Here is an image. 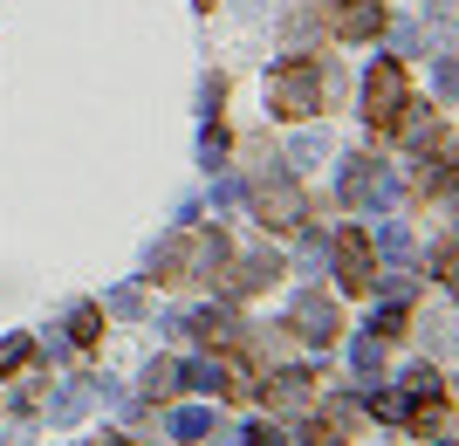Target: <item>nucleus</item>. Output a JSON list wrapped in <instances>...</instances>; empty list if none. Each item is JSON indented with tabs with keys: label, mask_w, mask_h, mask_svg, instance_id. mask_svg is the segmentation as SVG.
Segmentation results:
<instances>
[{
	"label": "nucleus",
	"mask_w": 459,
	"mask_h": 446,
	"mask_svg": "<svg viewBox=\"0 0 459 446\" xmlns=\"http://www.w3.org/2000/svg\"><path fill=\"white\" fill-rule=\"evenodd\" d=\"M364 117L377 137H398L404 117H411V76H404V62H377L364 83Z\"/></svg>",
	"instance_id": "1"
},
{
	"label": "nucleus",
	"mask_w": 459,
	"mask_h": 446,
	"mask_svg": "<svg viewBox=\"0 0 459 446\" xmlns=\"http://www.w3.org/2000/svg\"><path fill=\"white\" fill-rule=\"evenodd\" d=\"M323 62H308V56H295V62H281L268 76V110L274 117H316L323 110Z\"/></svg>",
	"instance_id": "2"
},
{
	"label": "nucleus",
	"mask_w": 459,
	"mask_h": 446,
	"mask_svg": "<svg viewBox=\"0 0 459 446\" xmlns=\"http://www.w3.org/2000/svg\"><path fill=\"white\" fill-rule=\"evenodd\" d=\"M254 214H261V227H274V233H295L308 220V193L295 186L288 172H268L261 186H254Z\"/></svg>",
	"instance_id": "3"
},
{
	"label": "nucleus",
	"mask_w": 459,
	"mask_h": 446,
	"mask_svg": "<svg viewBox=\"0 0 459 446\" xmlns=\"http://www.w3.org/2000/svg\"><path fill=\"white\" fill-rule=\"evenodd\" d=\"M336 282H343L350 295H370V289H377V248H370L364 227H343V233H336Z\"/></svg>",
	"instance_id": "4"
},
{
	"label": "nucleus",
	"mask_w": 459,
	"mask_h": 446,
	"mask_svg": "<svg viewBox=\"0 0 459 446\" xmlns=\"http://www.w3.org/2000/svg\"><path fill=\"white\" fill-rule=\"evenodd\" d=\"M357 426H364V406H357V398H336V406H323L302 426V446H350Z\"/></svg>",
	"instance_id": "5"
},
{
	"label": "nucleus",
	"mask_w": 459,
	"mask_h": 446,
	"mask_svg": "<svg viewBox=\"0 0 459 446\" xmlns=\"http://www.w3.org/2000/svg\"><path fill=\"white\" fill-rule=\"evenodd\" d=\"M336 35L343 41H377L384 35V0H343V7H336Z\"/></svg>",
	"instance_id": "6"
},
{
	"label": "nucleus",
	"mask_w": 459,
	"mask_h": 446,
	"mask_svg": "<svg viewBox=\"0 0 459 446\" xmlns=\"http://www.w3.org/2000/svg\"><path fill=\"white\" fill-rule=\"evenodd\" d=\"M308 406V371H274L268 378V412H295Z\"/></svg>",
	"instance_id": "7"
},
{
	"label": "nucleus",
	"mask_w": 459,
	"mask_h": 446,
	"mask_svg": "<svg viewBox=\"0 0 459 446\" xmlns=\"http://www.w3.org/2000/svg\"><path fill=\"white\" fill-rule=\"evenodd\" d=\"M295 330H302V337H316V344H336V330H343V323H336V310H329V302H302Z\"/></svg>",
	"instance_id": "8"
},
{
	"label": "nucleus",
	"mask_w": 459,
	"mask_h": 446,
	"mask_svg": "<svg viewBox=\"0 0 459 446\" xmlns=\"http://www.w3.org/2000/svg\"><path fill=\"white\" fill-rule=\"evenodd\" d=\"M274 261H233V275H227V295H254V289H268L274 282Z\"/></svg>",
	"instance_id": "9"
},
{
	"label": "nucleus",
	"mask_w": 459,
	"mask_h": 446,
	"mask_svg": "<svg viewBox=\"0 0 459 446\" xmlns=\"http://www.w3.org/2000/svg\"><path fill=\"white\" fill-rule=\"evenodd\" d=\"M69 330H76V344H96V337H103V310H76Z\"/></svg>",
	"instance_id": "10"
},
{
	"label": "nucleus",
	"mask_w": 459,
	"mask_h": 446,
	"mask_svg": "<svg viewBox=\"0 0 459 446\" xmlns=\"http://www.w3.org/2000/svg\"><path fill=\"white\" fill-rule=\"evenodd\" d=\"M172 391H178V364L165 357V364L152 371V398H172Z\"/></svg>",
	"instance_id": "11"
},
{
	"label": "nucleus",
	"mask_w": 459,
	"mask_h": 446,
	"mask_svg": "<svg viewBox=\"0 0 459 446\" xmlns=\"http://www.w3.org/2000/svg\"><path fill=\"white\" fill-rule=\"evenodd\" d=\"M28 357H35V344H28V337H14V344L0 350V371H21V364H28Z\"/></svg>",
	"instance_id": "12"
},
{
	"label": "nucleus",
	"mask_w": 459,
	"mask_h": 446,
	"mask_svg": "<svg viewBox=\"0 0 459 446\" xmlns=\"http://www.w3.org/2000/svg\"><path fill=\"white\" fill-rule=\"evenodd\" d=\"M247 446H281V433H274V426H254V433H247Z\"/></svg>",
	"instance_id": "13"
},
{
	"label": "nucleus",
	"mask_w": 459,
	"mask_h": 446,
	"mask_svg": "<svg viewBox=\"0 0 459 446\" xmlns=\"http://www.w3.org/2000/svg\"><path fill=\"white\" fill-rule=\"evenodd\" d=\"M192 7H206V14H212V0H192Z\"/></svg>",
	"instance_id": "14"
},
{
	"label": "nucleus",
	"mask_w": 459,
	"mask_h": 446,
	"mask_svg": "<svg viewBox=\"0 0 459 446\" xmlns=\"http://www.w3.org/2000/svg\"><path fill=\"white\" fill-rule=\"evenodd\" d=\"M96 446H124V440H96Z\"/></svg>",
	"instance_id": "15"
}]
</instances>
